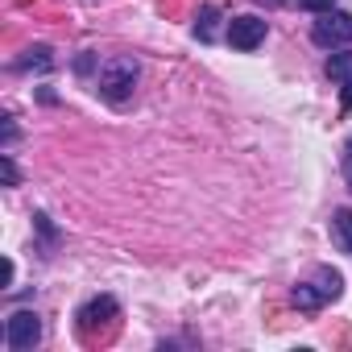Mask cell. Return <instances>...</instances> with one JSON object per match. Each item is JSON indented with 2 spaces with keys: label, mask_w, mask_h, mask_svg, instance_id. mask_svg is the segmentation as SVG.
Segmentation results:
<instances>
[{
  "label": "cell",
  "mask_w": 352,
  "mask_h": 352,
  "mask_svg": "<svg viewBox=\"0 0 352 352\" xmlns=\"http://www.w3.org/2000/svg\"><path fill=\"white\" fill-rule=\"evenodd\" d=\"M344 179H348V191H352V137L344 145Z\"/></svg>",
  "instance_id": "obj_14"
},
{
  "label": "cell",
  "mask_w": 352,
  "mask_h": 352,
  "mask_svg": "<svg viewBox=\"0 0 352 352\" xmlns=\"http://www.w3.org/2000/svg\"><path fill=\"white\" fill-rule=\"evenodd\" d=\"M294 307H302V311H315V307H323V294H319V286H294Z\"/></svg>",
  "instance_id": "obj_11"
},
{
  "label": "cell",
  "mask_w": 352,
  "mask_h": 352,
  "mask_svg": "<svg viewBox=\"0 0 352 352\" xmlns=\"http://www.w3.org/2000/svg\"><path fill=\"white\" fill-rule=\"evenodd\" d=\"M137 63L133 58H108L104 67H100V96L108 100V104H124L129 96H133V87H137Z\"/></svg>",
  "instance_id": "obj_1"
},
{
  "label": "cell",
  "mask_w": 352,
  "mask_h": 352,
  "mask_svg": "<svg viewBox=\"0 0 352 352\" xmlns=\"http://www.w3.org/2000/svg\"><path fill=\"white\" fill-rule=\"evenodd\" d=\"M228 42L236 50H257L265 42V21L261 17H232L228 21Z\"/></svg>",
  "instance_id": "obj_4"
},
{
  "label": "cell",
  "mask_w": 352,
  "mask_h": 352,
  "mask_svg": "<svg viewBox=\"0 0 352 352\" xmlns=\"http://www.w3.org/2000/svg\"><path fill=\"white\" fill-rule=\"evenodd\" d=\"M50 67H54V58L46 46H34V50H25V58H17V71H50Z\"/></svg>",
  "instance_id": "obj_8"
},
{
  "label": "cell",
  "mask_w": 352,
  "mask_h": 352,
  "mask_svg": "<svg viewBox=\"0 0 352 352\" xmlns=\"http://www.w3.org/2000/svg\"><path fill=\"white\" fill-rule=\"evenodd\" d=\"M5 340H9V348H13V352L34 348V344L42 340V319H38L34 311H13V315H9V323H5Z\"/></svg>",
  "instance_id": "obj_3"
},
{
  "label": "cell",
  "mask_w": 352,
  "mask_h": 352,
  "mask_svg": "<svg viewBox=\"0 0 352 352\" xmlns=\"http://www.w3.org/2000/svg\"><path fill=\"white\" fill-rule=\"evenodd\" d=\"M327 75L340 79V83H352V50H340L327 58Z\"/></svg>",
  "instance_id": "obj_10"
},
{
  "label": "cell",
  "mask_w": 352,
  "mask_h": 352,
  "mask_svg": "<svg viewBox=\"0 0 352 352\" xmlns=\"http://www.w3.org/2000/svg\"><path fill=\"white\" fill-rule=\"evenodd\" d=\"M104 319H116V298H108V294L91 298V302L79 311V323H83V327H96V323H104Z\"/></svg>",
  "instance_id": "obj_5"
},
{
  "label": "cell",
  "mask_w": 352,
  "mask_h": 352,
  "mask_svg": "<svg viewBox=\"0 0 352 352\" xmlns=\"http://www.w3.org/2000/svg\"><path fill=\"white\" fill-rule=\"evenodd\" d=\"M344 108L352 112V83H344Z\"/></svg>",
  "instance_id": "obj_16"
},
{
  "label": "cell",
  "mask_w": 352,
  "mask_h": 352,
  "mask_svg": "<svg viewBox=\"0 0 352 352\" xmlns=\"http://www.w3.org/2000/svg\"><path fill=\"white\" fill-rule=\"evenodd\" d=\"M315 286H319V294H323V302H336V298L344 294V278H340L336 270H327V265H323V270L315 274Z\"/></svg>",
  "instance_id": "obj_7"
},
{
  "label": "cell",
  "mask_w": 352,
  "mask_h": 352,
  "mask_svg": "<svg viewBox=\"0 0 352 352\" xmlns=\"http://www.w3.org/2000/svg\"><path fill=\"white\" fill-rule=\"evenodd\" d=\"M257 5H265V9H278V5H286V0H257Z\"/></svg>",
  "instance_id": "obj_17"
},
{
  "label": "cell",
  "mask_w": 352,
  "mask_h": 352,
  "mask_svg": "<svg viewBox=\"0 0 352 352\" xmlns=\"http://www.w3.org/2000/svg\"><path fill=\"white\" fill-rule=\"evenodd\" d=\"M216 21H220V9H216V5H204V9H199V21H195V38L212 42V38H216Z\"/></svg>",
  "instance_id": "obj_9"
},
{
  "label": "cell",
  "mask_w": 352,
  "mask_h": 352,
  "mask_svg": "<svg viewBox=\"0 0 352 352\" xmlns=\"http://www.w3.org/2000/svg\"><path fill=\"white\" fill-rule=\"evenodd\" d=\"M331 236H336V245L352 257V208L331 212Z\"/></svg>",
  "instance_id": "obj_6"
},
{
  "label": "cell",
  "mask_w": 352,
  "mask_h": 352,
  "mask_svg": "<svg viewBox=\"0 0 352 352\" xmlns=\"http://www.w3.org/2000/svg\"><path fill=\"white\" fill-rule=\"evenodd\" d=\"M311 38H315V46H323V50L348 46V42H352V13H340V9L319 13L315 25H311Z\"/></svg>",
  "instance_id": "obj_2"
},
{
  "label": "cell",
  "mask_w": 352,
  "mask_h": 352,
  "mask_svg": "<svg viewBox=\"0 0 352 352\" xmlns=\"http://www.w3.org/2000/svg\"><path fill=\"white\" fill-rule=\"evenodd\" d=\"M298 5L311 13H327V9H336V0H298Z\"/></svg>",
  "instance_id": "obj_13"
},
{
  "label": "cell",
  "mask_w": 352,
  "mask_h": 352,
  "mask_svg": "<svg viewBox=\"0 0 352 352\" xmlns=\"http://www.w3.org/2000/svg\"><path fill=\"white\" fill-rule=\"evenodd\" d=\"M13 137H17V124H13V116H5V145H9Z\"/></svg>",
  "instance_id": "obj_15"
},
{
  "label": "cell",
  "mask_w": 352,
  "mask_h": 352,
  "mask_svg": "<svg viewBox=\"0 0 352 352\" xmlns=\"http://www.w3.org/2000/svg\"><path fill=\"white\" fill-rule=\"evenodd\" d=\"M0 166H5V183L17 187V166H13V157H9V153H0Z\"/></svg>",
  "instance_id": "obj_12"
}]
</instances>
